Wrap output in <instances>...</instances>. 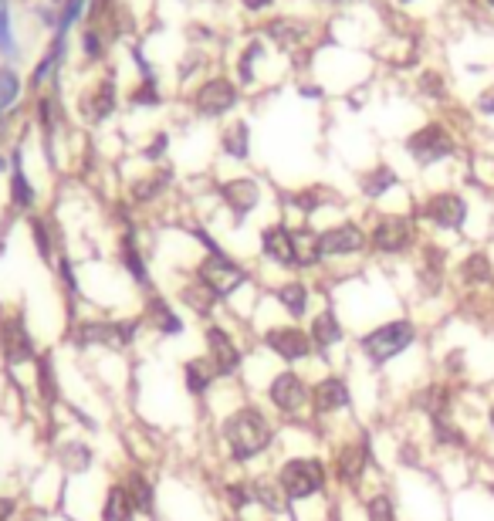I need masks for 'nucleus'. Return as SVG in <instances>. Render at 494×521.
I'll list each match as a JSON object with an SVG mask.
<instances>
[{"mask_svg":"<svg viewBox=\"0 0 494 521\" xmlns=\"http://www.w3.org/2000/svg\"><path fill=\"white\" fill-rule=\"evenodd\" d=\"M265 346L278 356V359H285V363H302L312 356V339H308V332H302L298 326H274L265 332Z\"/></svg>","mask_w":494,"mask_h":521,"instance_id":"0eeeda50","label":"nucleus"},{"mask_svg":"<svg viewBox=\"0 0 494 521\" xmlns=\"http://www.w3.org/2000/svg\"><path fill=\"white\" fill-rule=\"evenodd\" d=\"M477 112H481V116H494V85L477 96Z\"/></svg>","mask_w":494,"mask_h":521,"instance_id":"4c0bfd02","label":"nucleus"},{"mask_svg":"<svg viewBox=\"0 0 494 521\" xmlns=\"http://www.w3.org/2000/svg\"><path fill=\"white\" fill-rule=\"evenodd\" d=\"M413 342H417V326L406 318H397V322H382L373 332H366L359 339V349L373 366H382V363L397 359L399 352H406Z\"/></svg>","mask_w":494,"mask_h":521,"instance_id":"f03ea898","label":"nucleus"},{"mask_svg":"<svg viewBox=\"0 0 494 521\" xmlns=\"http://www.w3.org/2000/svg\"><path fill=\"white\" fill-rule=\"evenodd\" d=\"M197 281L220 302V298H230L234 291L244 285L247 271L237 261H230L228 254H210V257L200 261V268H197Z\"/></svg>","mask_w":494,"mask_h":521,"instance_id":"20e7f679","label":"nucleus"},{"mask_svg":"<svg viewBox=\"0 0 494 521\" xmlns=\"http://www.w3.org/2000/svg\"><path fill=\"white\" fill-rule=\"evenodd\" d=\"M366 521H397V508L386 494H373L366 502Z\"/></svg>","mask_w":494,"mask_h":521,"instance_id":"c756f323","label":"nucleus"},{"mask_svg":"<svg viewBox=\"0 0 494 521\" xmlns=\"http://www.w3.org/2000/svg\"><path fill=\"white\" fill-rule=\"evenodd\" d=\"M18 92H20L18 75H14V72H0V112L18 98Z\"/></svg>","mask_w":494,"mask_h":521,"instance_id":"c9c22d12","label":"nucleus"},{"mask_svg":"<svg viewBox=\"0 0 494 521\" xmlns=\"http://www.w3.org/2000/svg\"><path fill=\"white\" fill-rule=\"evenodd\" d=\"M75 335L81 346H122L119 322H81Z\"/></svg>","mask_w":494,"mask_h":521,"instance_id":"412c9836","label":"nucleus"},{"mask_svg":"<svg viewBox=\"0 0 494 521\" xmlns=\"http://www.w3.org/2000/svg\"><path fill=\"white\" fill-rule=\"evenodd\" d=\"M18 511V502L14 498H0V521H11Z\"/></svg>","mask_w":494,"mask_h":521,"instance_id":"58836bf2","label":"nucleus"},{"mask_svg":"<svg viewBox=\"0 0 494 521\" xmlns=\"http://www.w3.org/2000/svg\"><path fill=\"white\" fill-rule=\"evenodd\" d=\"M38 389H41V396H44V400H55V396H58L51 356H41V359H38Z\"/></svg>","mask_w":494,"mask_h":521,"instance_id":"7c9ffc66","label":"nucleus"},{"mask_svg":"<svg viewBox=\"0 0 494 521\" xmlns=\"http://www.w3.org/2000/svg\"><path fill=\"white\" fill-rule=\"evenodd\" d=\"M204 339H207V359L217 366L220 376H234L237 369L244 366V352H241V346L234 342V335L224 326H207Z\"/></svg>","mask_w":494,"mask_h":521,"instance_id":"423d86ee","label":"nucleus"},{"mask_svg":"<svg viewBox=\"0 0 494 521\" xmlns=\"http://www.w3.org/2000/svg\"><path fill=\"white\" fill-rule=\"evenodd\" d=\"M35 237H38V248H41V254H44V257H48V234H44V227H41V224H35Z\"/></svg>","mask_w":494,"mask_h":521,"instance_id":"ea45409f","label":"nucleus"},{"mask_svg":"<svg viewBox=\"0 0 494 521\" xmlns=\"http://www.w3.org/2000/svg\"><path fill=\"white\" fill-rule=\"evenodd\" d=\"M183 379H187V389H190L193 396H204V393L220 379V372H217V366L210 363L207 356H197V359H190V363L183 366Z\"/></svg>","mask_w":494,"mask_h":521,"instance_id":"f3484780","label":"nucleus"},{"mask_svg":"<svg viewBox=\"0 0 494 521\" xmlns=\"http://www.w3.org/2000/svg\"><path fill=\"white\" fill-rule=\"evenodd\" d=\"M224 149H228L230 156H237V159H244L247 156V126L244 122L230 126L228 133H224Z\"/></svg>","mask_w":494,"mask_h":521,"instance_id":"473e14b6","label":"nucleus"},{"mask_svg":"<svg viewBox=\"0 0 494 521\" xmlns=\"http://www.w3.org/2000/svg\"><path fill=\"white\" fill-rule=\"evenodd\" d=\"M122 264L129 268V274L135 278V285L139 288H152V281H150V271H146V261H143V254L135 251V244H133V237H126L122 241Z\"/></svg>","mask_w":494,"mask_h":521,"instance_id":"a878e982","label":"nucleus"},{"mask_svg":"<svg viewBox=\"0 0 494 521\" xmlns=\"http://www.w3.org/2000/svg\"><path fill=\"white\" fill-rule=\"evenodd\" d=\"M61 461H65V467H68L72 474H81V471L92 464V450L85 444H68V450L61 454Z\"/></svg>","mask_w":494,"mask_h":521,"instance_id":"2f4dec72","label":"nucleus"},{"mask_svg":"<svg viewBox=\"0 0 494 521\" xmlns=\"http://www.w3.org/2000/svg\"><path fill=\"white\" fill-rule=\"evenodd\" d=\"M126 491H129V498H133V508L135 511H152V484L146 481V474L143 471H133L129 474V481H126Z\"/></svg>","mask_w":494,"mask_h":521,"instance_id":"bb28decb","label":"nucleus"},{"mask_svg":"<svg viewBox=\"0 0 494 521\" xmlns=\"http://www.w3.org/2000/svg\"><path fill=\"white\" fill-rule=\"evenodd\" d=\"M224 200H228L237 213H247L258 203V187H254L251 180H234V183L224 187Z\"/></svg>","mask_w":494,"mask_h":521,"instance_id":"b1692460","label":"nucleus"},{"mask_svg":"<svg viewBox=\"0 0 494 521\" xmlns=\"http://www.w3.org/2000/svg\"><path fill=\"white\" fill-rule=\"evenodd\" d=\"M0 51H14V38H11V20H7V0H0Z\"/></svg>","mask_w":494,"mask_h":521,"instance_id":"e433bc0d","label":"nucleus"},{"mask_svg":"<svg viewBox=\"0 0 494 521\" xmlns=\"http://www.w3.org/2000/svg\"><path fill=\"white\" fill-rule=\"evenodd\" d=\"M251 491H254V502L261 504V508H267L271 515H282V511L288 508V494L282 491L278 478H267V474H261V478H254V481H251Z\"/></svg>","mask_w":494,"mask_h":521,"instance_id":"6ab92c4d","label":"nucleus"},{"mask_svg":"<svg viewBox=\"0 0 494 521\" xmlns=\"http://www.w3.org/2000/svg\"><path fill=\"white\" fill-rule=\"evenodd\" d=\"M267 400H271L274 410H282V413H298L312 400V389H308V383H305L298 372L285 369V372H278L267 383Z\"/></svg>","mask_w":494,"mask_h":521,"instance_id":"39448f33","label":"nucleus"},{"mask_svg":"<svg viewBox=\"0 0 494 521\" xmlns=\"http://www.w3.org/2000/svg\"><path fill=\"white\" fill-rule=\"evenodd\" d=\"M491 430H494V406H491Z\"/></svg>","mask_w":494,"mask_h":521,"instance_id":"a19ab883","label":"nucleus"},{"mask_svg":"<svg viewBox=\"0 0 494 521\" xmlns=\"http://www.w3.org/2000/svg\"><path fill=\"white\" fill-rule=\"evenodd\" d=\"M133 498H129V491H126V484H112L109 491H105V502H102V521H129L133 518Z\"/></svg>","mask_w":494,"mask_h":521,"instance_id":"4be33fe9","label":"nucleus"},{"mask_svg":"<svg viewBox=\"0 0 494 521\" xmlns=\"http://www.w3.org/2000/svg\"><path fill=\"white\" fill-rule=\"evenodd\" d=\"M261 251H265L267 261L282 264V268H298V257H295V231L288 227H267L261 234Z\"/></svg>","mask_w":494,"mask_h":521,"instance_id":"4468645a","label":"nucleus"},{"mask_svg":"<svg viewBox=\"0 0 494 521\" xmlns=\"http://www.w3.org/2000/svg\"><path fill=\"white\" fill-rule=\"evenodd\" d=\"M423 213H427V220H434L444 231H460L464 220H467V203L457 194H437L427 200Z\"/></svg>","mask_w":494,"mask_h":521,"instance_id":"9d476101","label":"nucleus"},{"mask_svg":"<svg viewBox=\"0 0 494 521\" xmlns=\"http://www.w3.org/2000/svg\"><path fill=\"white\" fill-rule=\"evenodd\" d=\"M491 494H494V484H491Z\"/></svg>","mask_w":494,"mask_h":521,"instance_id":"37998d69","label":"nucleus"},{"mask_svg":"<svg viewBox=\"0 0 494 521\" xmlns=\"http://www.w3.org/2000/svg\"><path fill=\"white\" fill-rule=\"evenodd\" d=\"M366 248V234L356 224H339L332 231L319 234V254L322 257H345V254H356Z\"/></svg>","mask_w":494,"mask_h":521,"instance_id":"9b49d317","label":"nucleus"},{"mask_svg":"<svg viewBox=\"0 0 494 521\" xmlns=\"http://www.w3.org/2000/svg\"><path fill=\"white\" fill-rule=\"evenodd\" d=\"M413 241V224L406 217H382L373 227V248L382 254H399Z\"/></svg>","mask_w":494,"mask_h":521,"instance_id":"1a4fd4ad","label":"nucleus"},{"mask_svg":"<svg viewBox=\"0 0 494 521\" xmlns=\"http://www.w3.org/2000/svg\"><path fill=\"white\" fill-rule=\"evenodd\" d=\"M460 278H464V285H488L491 281V261L484 254H471L460 268Z\"/></svg>","mask_w":494,"mask_h":521,"instance_id":"cd10ccee","label":"nucleus"},{"mask_svg":"<svg viewBox=\"0 0 494 521\" xmlns=\"http://www.w3.org/2000/svg\"><path fill=\"white\" fill-rule=\"evenodd\" d=\"M325 481H328V474H325V464L319 457H291L278 471V484L288 494V502L315 498L325 487Z\"/></svg>","mask_w":494,"mask_h":521,"instance_id":"7ed1b4c3","label":"nucleus"},{"mask_svg":"<svg viewBox=\"0 0 494 521\" xmlns=\"http://www.w3.org/2000/svg\"><path fill=\"white\" fill-rule=\"evenodd\" d=\"M308 339H312V346L315 349H332L343 342V326H339V318H336V311H319L315 315V322L308 328Z\"/></svg>","mask_w":494,"mask_h":521,"instance_id":"dca6fc26","label":"nucleus"},{"mask_svg":"<svg viewBox=\"0 0 494 521\" xmlns=\"http://www.w3.org/2000/svg\"><path fill=\"white\" fill-rule=\"evenodd\" d=\"M352 403V393L345 387V379L339 376H325L312 387V406H315V417H328L336 410H345Z\"/></svg>","mask_w":494,"mask_h":521,"instance_id":"ddd939ff","label":"nucleus"},{"mask_svg":"<svg viewBox=\"0 0 494 521\" xmlns=\"http://www.w3.org/2000/svg\"><path fill=\"white\" fill-rule=\"evenodd\" d=\"M366 464H369V444L366 441L343 444L339 457H336V474L343 484H359V478L366 474Z\"/></svg>","mask_w":494,"mask_h":521,"instance_id":"2eb2a0df","label":"nucleus"},{"mask_svg":"<svg viewBox=\"0 0 494 521\" xmlns=\"http://www.w3.org/2000/svg\"><path fill=\"white\" fill-rule=\"evenodd\" d=\"M271 420L258 406H241L224 420V441L230 447V457L237 464H247L254 457H261L271 447Z\"/></svg>","mask_w":494,"mask_h":521,"instance_id":"f257e3e1","label":"nucleus"},{"mask_svg":"<svg viewBox=\"0 0 494 521\" xmlns=\"http://www.w3.org/2000/svg\"><path fill=\"white\" fill-rule=\"evenodd\" d=\"M11 203L18 211H27L35 207V187L27 183V176L20 170V153H14V176H11Z\"/></svg>","mask_w":494,"mask_h":521,"instance_id":"393cba45","label":"nucleus"},{"mask_svg":"<svg viewBox=\"0 0 494 521\" xmlns=\"http://www.w3.org/2000/svg\"><path fill=\"white\" fill-rule=\"evenodd\" d=\"M197 105H200V112L217 116V112H224V109L234 105V88L228 81H210L207 88L200 92V98H197Z\"/></svg>","mask_w":494,"mask_h":521,"instance_id":"5701e85b","label":"nucleus"},{"mask_svg":"<svg viewBox=\"0 0 494 521\" xmlns=\"http://www.w3.org/2000/svg\"><path fill=\"white\" fill-rule=\"evenodd\" d=\"M146 318L152 322L156 332H163V335H180L183 332V318L173 311V305L166 298H159V295H152L150 302H146Z\"/></svg>","mask_w":494,"mask_h":521,"instance_id":"a211bd4d","label":"nucleus"},{"mask_svg":"<svg viewBox=\"0 0 494 521\" xmlns=\"http://www.w3.org/2000/svg\"><path fill=\"white\" fill-rule=\"evenodd\" d=\"M180 302H183L187 309L197 311V315H210V309L217 305V298H213V295H210V291L204 288L200 281H197V285H190V288L180 291Z\"/></svg>","mask_w":494,"mask_h":521,"instance_id":"c85d7f7f","label":"nucleus"},{"mask_svg":"<svg viewBox=\"0 0 494 521\" xmlns=\"http://www.w3.org/2000/svg\"><path fill=\"white\" fill-rule=\"evenodd\" d=\"M488 4H491V7H494V0H488Z\"/></svg>","mask_w":494,"mask_h":521,"instance_id":"79ce46f5","label":"nucleus"},{"mask_svg":"<svg viewBox=\"0 0 494 521\" xmlns=\"http://www.w3.org/2000/svg\"><path fill=\"white\" fill-rule=\"evenodd\" d=\"M0 349L7 356L11 366H20V363H31L35 359V346H31V335L20 318H7L0 322Z\"/></svg>","mask_w":494,"mask_h":521,"instance_id":"f8f14e48","label":"nucleus"},{"mask_svg":"<svg viewBox=\"0 0 494 521\" xmlns=\"http://www.w3.org/2000/svg\"><path fill=\"white\" fill-rule=\"evenodd\" d=\"M224 494H228V502L234 511H241V508H247V504L254 502V491H251V484L244 481H234L224 487Z\"/></svg>","mask_w":494,"mask_h":521,"instance_id":"f704fd0d","label":"nucleus"},{"mask_svg":"<svg viewBox=\"0 0 494 521\" xmlns=\"http://www.w3.org/2000/svg\"><path fill=\"white\" fill-rule=\"evenodd\" d=\"M406 149H410V156H413L417 163L430 166V163L447 159V156L454 153V142H451V135H447L444 126H427V129H420V133L410 135Z\"/></svg>","mask_w":494,"mask_h":521,"instance_id":"6e6552de","label":"nucleus"},{"mask_svg":"<svg viewBox=\"0 0 494 521\" xmlns=\"http://www.w3.org/2000/svg\"><path fill=\"white\" fill-rule=\"evenodd\" d=\"M274 298H278V305H282L291 318H305V315H308L312 295H308V288H305L302 281H282V285L274 288Z\"/></svg>","mask_w":494,"mask_h":521,"instance_id":"aec40b11","label":"nucleus"},{"mask_svg":"<svg viewBox=\"0 0 494 521\" xmlns=\"http://www.w3.org/2000/svg\"><path fill=\"white\" fill-rule=\"evenodd\" d=\"M393 183H397V173L382 166V170H376V173L369 176L362 187H366V194H369V196H382L386 190H390V187H393Z\"/></svg>","mask_w":494,"mask_h":521,"instance_id":"72a5a7b5","label":"nucleus"}]
</instances>
